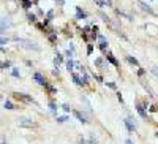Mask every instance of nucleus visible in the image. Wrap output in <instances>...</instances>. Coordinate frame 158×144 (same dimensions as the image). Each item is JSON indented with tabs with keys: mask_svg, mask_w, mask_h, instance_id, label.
Listing matches in <instances>:
<instances>
[{
	"mask_svg": "<svg viewBox=\"0 0 158 144\" xmlns=\"http://www.w3.org/2000/svg\"><path fill=\"white\" fill-rule=\"evenodd\" d=\"M18 44L22 48H27V49H33V51H40V46L35 43H32L29 40H18Z\"/></svg>",
	"mask_w": 158,
	"mask_h": 144,
	"instance_id": "nucleus-1",
	"label": "nucleus"
},
{
	"mask_svg": "<svg viewBox=\"0 0 158 144\" xmlns=\"http://www.w3.org/2000/svg\"><path fill=\"white\" fill-rule=\"evenodd\" d=\"M18 124H19L21 127H24V128H35V127H37L35 122L30 120L29 117H21V119L18 120Z\"/></svg>",
	"mask_w": 158,
	"mask_h": 144,
	"instance_id": "nucleus-2",
	"label": "nucleus"
},
{
	"mask_svg": "<svg viewBox=\"0 0 158 144\" xmlns=\"http://www.w3.org/2000/svg\"><path fill=\"white\" fill-rule=\"evenodd\" d=\"M33 78H35V81H37V84H40V86H44V78H43V75L40 73V71H37L35 75H33Z\"/></svg>",
	"mask_w": 158,
	"mask_h": 144,
	"instance_id": "nucleus-3",
	"label": "nucleus"
},
{
	"mask_svg": "<svg viewBox=\"0 0 158 144\" xmlns=\"http://www.w3.org/2000/svg\"><path fill=\"white\" fill-rule=\"evenodd\" d=\"M98 40H100V48L101 51H106V48H108V43H106V38L103 35H98Z\"/></svg>",
	"mask_w": 158,
	"mask_h": 144,
	"instance_id": "nucleus-4",
	"label": "nucleus"
},
{
	"mask_svg": "<svg viewBox=\"0 0 158 144\" xmlns=\"http://www.w3.org/2000/svg\"><path fill=\"white\" fill-rule=\"evenodd\" d=\"M139 7H141V10H144L145 13H149V14H155V11L152 10L147 3H139Z\"/></svg>",
	"mask_w": 158,
	"mask_h": 144,
	"instance_id": "nucleus-5",
	"label": "nucleus"
},
{
	"mask_svg": "<svg viewBox=\"0 0 158 144\" xmlns=\"http://www.w3.org/2000/svg\"><path fill=\"white\" fill-rule=\"evenodd\" d=\"M123 124L127 125L128 131H134V128H136V125H134V124H131V120H130V119H125V120H123Z\"/></svg>",
	"mask_w": 158,
	"mask_h": 144,
	"instance_id": "nucleus-6",
	"label": "nucleus"
},
{
	"mask_svg": "<svg viewBox=\"0 0 158 144\" xmlns=\"http://www.w3.org/2000/svg\"><path fill=\"white\" fill-rule=\"evenodd\" d=\"M136 109H138V113H139V116H141V117H147V114H145V111H144V106H142V104H136Z\"/></svg>",
	"mask_w": 158,
	"mask_h": 144,
	"instance_id": "nucleus-7",
	"label": "nucleus"
},
{
	"mask_svg": "<svg viewBox=\"0 0 158 144\" xmlns=\"http://www.w3.org/2000/svg\"><path fill=\"white\" fill-rule=\"evenodd\" d=\"M75 116H76V119H78V120H81V122H82V124H87V119L84 117V114H81L79 111H75Z\"/></svg>",
	"mask_w": 158,
	"mask_h": 144,
	"instance_id": "nucleus-8",
	"label": "nucleus"
},
{
	"mask_svg": "<svg viewBox=\"0 0 158 144\" xmlns=\"http://www.w3.org/2000/svg\"><path fill=\"white\" fill-rule=\"evenodd\" d=\"M18 98H22V100H25V101H33L32 100V97H29V95H24V93H14Z\"/></svg>",
	"mask_w": 158,
	"mask_h": 144,
	"instance_id": "nucleus-9",
	"label": "nucleus"
},
{
	"mask_svg": "<svg viewBox=\"0 0 158 144\" xmlns=\"http://www.w3.org/2000/svg\"><path fill=\"white\" fill-rule=\"evenodd\" d=\"M108 60H109V62L114 65V66H118V62L116 60V57H112V54H111V52H108Z\"/></svg>",
	"mask_w": 158,
	"mask_h": 144,
	"instance_id": "nucleus-10",
	"label": "nucleus"
},
{
	"mask_svg": "<svg viewBox=\"0 0 158 144\" xmlns=\"http://www.w3.org/2000/svg\"><path fill=\"white\" fill-rule=\"evenodd\" d=\"M127 60H128L130 63H133L134 66H139V62H138V60H136V59L133 57V55H128V57H127Z\"/></svg>",
	"mask_w": 158,
	"mask_h": 144,
	"instance_id": "nucleus-11",
	"label": "nucleus"
},
{
	"mask_svg": "<svg viewBox=\"0 0 158 144\" xmlns=\"http://www.w3.org/2000/svg\"><path fill=\"white\" fill-rule=\"evenodd\" d=\"M76 18H78V19H84V18H87V16H86V13H84V11H81V8H78Z\"/></svg>",
	"mask_w": 158,
	"mask_h": 144,
	"instance_id": "nucleus-12",
	"label": "nucleus"
},
{
	"mask_svg": "<svg viewBox=\"0 0 158 144\" xmlns=\"http://www.w3.org/2000/svg\"><path fill=\"white\" fill-rule=\"evenodd\" d=\"M44 87H46L51 93H57V89H55V87H52L51 84H48V82H44Z\"/></svg>",
	"mask_w": 158,
	"mask_h": 144,
	"instance_id": "nucleus-13",
	"label": "nucleus"
},
{
	"mask_svg": "<svg viewBox=\"0 0 158 144\" xmlns=\"http://www.w3.org/2000/svg\"><path fill=\"white\" fill-rule=\"evenodd\" d=\"M73 81H75V84H78V86H81V84H82V81L79 79V76H78L76 73H73Z\"/></svg>",
	"mask_w": 158,
	"mask_h": 144,
	"instance_id": "nucleus-14",
	"label": "nucleus"
},
{
	"mask_svg": "<svg viewBox=\"0 0 158 144\" xmlns=\"http://www.w3.org/2000/svg\"><path fill=\"white\" fill-rule=\"evenodd\" d=\"M3 106L7 108V109H14V104L11 103V101H8V100H7V101H5V103H3Z\"/></svg>",
	"mask_w": 158,
	"mask_h": 144,
	"instance_id": "nucleus-15",
	"label": "nucleus"
},
{
	"mask_svg": "<svg viewBox=\"0 0 158 144\" xmlns=\"http://www.w3.org/2000/svg\"><path fill=\"white\" fill-rule=\"evenodd\" d=\"M73 66H75V63H73V60L70 59L68 62H66V70H68V71H73Z\"/></svg>",
	"mask_w": 158,
	"mask_h": 144,
	"instance_id": "nucleus-16",
	"label": "nucleus"
},
{
	"mask_svg": "<svg viewBox=\"0 0 158 144\" xmlns=\"http://www.w3.org/2000/svg\"><path fill=\"white\" fill-rule=\"evenodd\" d=\"M150 71H152V75H154L155 78H158V66H152Z\"/></svg>",
	"mask_w": 158,
	"mask_h": 144,
	"instance_id": "nucleus-17",
	"label": "nucleus"
},
{
	"mask_svg": "<svg viewBox=\"0 0 158 144\" xmlns=\"http://www.w3.org/2000/svg\"><path fill=\"white\" fill-rule=\"evenodd\" d=\"M10 40H8V38L7 37H0V46H2V44H7Z\"/></svg>",
	"mask_w": 158,
	"mask_h": 144,
	"instance_id": "nucleus-18",
	"label": "nucleus"
},
{
	"mask_svg": "<svg viewBox=\"0 0 158 144\" xmlns=\"http://www.w3.org/2000/svg\"><path fill=\"white\" fill-rule=\"evenodd\" d=\"M68 120V116H62V117H57V122H66Z\"/></svg>",
	"mask_w": 158,
	"mask_h": 144,
	"instance_id": "nucleus-19",
	"label": "nucleus"
},
{
	"mask_svg": "<svg viewBox=\"0 0 158 144\" xmlns=\"http://www.w3.org/2000/svg\"><path fill=\"white\" fill-rule=\"evenodd\" d=\"M27 18H29V21H30V22H35V21H37V16H35V14H29Z\"/></svg>",
	"mask_w": 158,
	"mask_h": 144,
	"instance_id": "nucleus-20",
	"label": "nucleus"
},
{
	"mask_svg": "<svg viewBox=\"0 0 158 144\" xmlns=\"http://www.w3.org/2000/svg\"><path fill=\"white\" fill-rule=\"evenodd\" d=\"M13 76H14V78H19V76H21V75H19V71L16 70V68L13 70Z\"/></svg>",
	"mask_w": 158,
	"mask_h": 144,
	"instance_id": "nucleus-21",
	"label": "nucleus"
},
{
	"mask_svg": "<svg viewBox=\"0 0 158 144\" xmlns=\"http://www.w3.org/2000/svg\"><path fill=\"white\" fill-rule=\"evenodd\" d=\"M22 2H24V7H25V8L30 7V2H29V0H22Z\"/></svg>",
	"mask_w": 158,
	"mask_h": 144,
	"instance_id": "nucleus-22",
	"label": "nucleus"
},
{
	"mask_svg": "<svg viewBox=\"0 0 158 144\" xmlns=\"http://www.w3.org/2000/svg\"><path fill=\"white\" fill-rule=\"evenodd\" d=\"M62 108H63L66 113H68V111H70V104H62Z\"/></svg>",
	"mask_w": 158,
	"mask_h": 144,
	"instance_id": "nucleus-23",
	"label": "nucleus"
},
{
	"mask_svg": "<svg viewBox=\"0 0 158 144\" xmlns=\"http://www.w3.org/2000/svg\"><path fill=\"white\" fill-rule=\"evenodd\" d=\"M49 108L52 109V111H55V108H57V106H55V103H49Z\"/></svg>",
	"mask_w": 158,
	"mask_h": 144,
	"instance_id": "nucleus-24",
	"label": "nucleus"
},
{
	"mask_svg": "<svg viewBox=\"0 0 158 144\" xmlns=\"http://www.w3.org/2000/svg\"><path fill=\"white\" fill-rule=\"evenodd\" d=\"M49 40H51V41H52V43H54L55 40H57V37H55V35H51V37H49Z\"/></svg>",
	"mask_w": 158,
	"mask_h": 144,
	"instance_id": "nucleus-25",
	"label": "nucleus"
},
{
	"mask_svg": "<svg viewBox=\"0 0 158 144\" xmlns=\"http://www.w3.org/2000/svg\"><path fill=\"white\" fill-rule=\"evenodd\" d=\"M97 3H98V7H103V5H104L103 0H97Z\"/></svg>",
	"mask_w": 158,
	"mask_h": 144,
	"instance_id": "nucleus-26",
	"label": "nucleus"
},
{
	"mask_svg": "<svg viewBox=\"0 0 158 144\" xmlns=\"http://www.w3.org/2000/svg\"><path fill=\"white\" fill-rule=\"evenodd\" d=\"M92 51H93V48L89 44V48H87V52H89V54H92Z\"/></svg>",
	"mask_w": 158,
	"mask_h": 144,
	"instance_id": "nucleus-27",
	"label": "nucleus"
},
{
	"mask_svg": "<svg viewBox=\"0 0 158 144\" xmlns=\"http://www.w3.org/2000/svg\"><path fill=\"white\" fill-rule=\"evenodd\" d=\"M117 97H118V100H120V103H123V98H122V95H120V92H117Z\"/></svg>",
	"mask_w": 158,
	"mask_h": 144,
	"instance_id": "nucleus-28",
	"label": "nucleus"
},
{
	"mask_svg": "<svg viewBox=\"0 0 158 144\" xmlns=\"http://www.w3.org/2000/svg\"><path fill=\"white\" fill-rule=\"evenodd\" d=\"M138 75H139V76H142V75H144V70H142V68H139V71H138Z\"/></svg>",
	"mask_w": 158,
	"mask_h": 144,
	"instance_id": "nucleus-29",
	"label": "nucleus"
},
{
	"mask_svg": "<svg viewBox=\"0 0 158 144\" xmlns=\"http://www.w3.org/2000/svg\"><path fill=\"white\" fill-rule=\"evenodd\" d=\"M111 89H116V84H114V82H109V84H108Z\"/></svg>",
	"mask_w": 158,
	"mask_h": 144,
	"instance_id": "nucleus-30",
	"label": "nucleus"
},
{
	"mask_svg": "<svg viewBox=\"0 0 158 144\" xmlns=\"http://www.w3.org/2000/svg\"><path fill=\"white\" fill-rule=\"evenodd\" d=\"M125 144H133V141H131V140H127V141H125Z\"/></svg>",
	"mask_w": 158,
	"mask_h": 144,
	"instance_id": "nucleus-31",
	"label": "nucleus"
},
{
	"mask_svg": "<svg viewBox=\"0 0 158 144\" xmlns=\"http://www.w3.org/2000/svg\"><path fill=\"white\" fill-rule=\"evenodd\" d=\"M81 144H86V143H81Z\"/></svg>",
	"mask_w": 158,
	"mask_h": 144,
	"instance_id": "nucleus-32",
	"label": "nucleus"
}]
</instances>
